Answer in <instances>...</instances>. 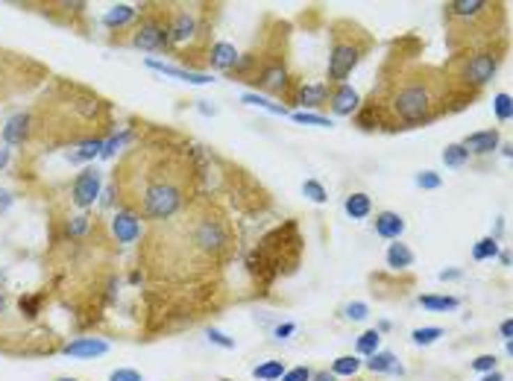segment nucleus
Returning <instances> with one entry per match:
<instances>
[{
  "label": "nucleus",
  "instance_id": "7ed1b4c3",
  "mask_svg": "<svg viewBox=\"0 0 513 381\" xmlns=\"http://www.w3.org/2000/svg\"><path fill=\"white\" fill-rule=\"evenodd\" d=\"M33 138H45L47 144H77V141L103 138L112 130L109 103L79 86L59 82L45 103L30 111Z\"/></svg>",
  "mask_w": 513,
  "mask_h": 381
},
{
  "label": "nucleus",
  "instance_id": "bb28decb",
  "mask_svg": "<svg viewBox=\"0 0 513 381\" xmlns=\"http://www.w3.org/2000/svg\"><path fill=\"white\" fill-rule=\"evenodd\" d=\"M358 370H361L358 355H340V358L332 364V375H355Z\"/></svg>",
  "mask_w": 513,
  "mask_h": 381
},
{
  "label": "nucleus",
  "instance_id": "f03ea898",
  "mask_svg": "<svg viewBox=\"0 0 513 381\" xmlns=\"http://www.w3.org/2000/svg\"><path fill=\"white\" fill-rule=\"evenodd\" d=\"M197 176L194 150L188 147H135L115 171V194H121V208L138 217L170 220L191 205Z\"/></svg>",
  "mask_w": 513,
  "mask_h": 381
},
{
  "label": "nucleus",
  "instance_id": "a19ab883",
  "mask_svg": "<svg viewBox=\"0 0 513 381\" xmlns=\"http://www.w3.org/2000/svg\"><path fill=\"white\" fill-rule=\"evenodd\" d=\"M293 332H296V326H293V322H284V326H276L273 337H276V341H284V337H291Z\"/></svg>",
  "mask_w": 513,
  "mask_h": 381
},
{
  "label": "nucleus",
  "instance_id": "c9c22d12",
  "mask_svg": "<svg viewBox=\"0 0 513 381\" xmlns=\"http://www.w3.org/2000/svg\"><path fill=\"white\" fill-rule=\"evenodd\" d=\"M417 185L422 191H434V188H440V176L434 171H422V173H417Z\"/></svg>",
  "mask_w": 513,
  "mask_h": 381
},
{
  "label": "nucleus",
  "instance_id": "473e14b6",
  "mask_svg": "<svg viewBox=\"0 0 513 381\" xmlns=\"http://www.w3.org/2000/svg\"><path fill=\"white\" fill-rule=\"evenodd\" d=\"M496 118L502 120V123H507L510 120V94L507 91H502V94H496Z\"/></svg>",
  "mask_w": 513,
  "mask_h": 381
},
{
  "label": "nucleus",
  "instance_id": "de8ad7c7",
  "mask_svg": "<svg viewBox=\"0 0 513 381\" xmlns=\"http://www.w3.org/2000/svg\"><path fill=\"white\" fill-rule=\"evenodd\" d=\"M6 162H9V150L0 147V167H6Z\"/></svg>",
  "mask_w": 513,
  "mask_h": 381
},
{
  "label": "nucleus",
  "instance_id": "412c9836",
  "mask_svg": "<svg viewBox=\"0 0 513 381\" xmlns=\"http://www.w3.org/2000/svg\"><path fill=\"white\" fill-rule=\"evenodd\" d=\"M411 264H414V252L408 249V244H399L396 241V244L388 247V267H390V270H396V273L399 270H408Z\"/></svg>",
  "mask_w": 513,
  "mask_h": 381
},
{
  "label": "nucleus",
  "instance_id": "e433bc0d",
  "mask_svg": "<svg viewBox=\"0 0 513 381\" xmlns=\"http://www.w3.org/2000/svg\"><path fill=\"white\" fill-rule=\"evenodd\" d=\"M473 370L475 373H493L496 370V355H478L473 361Z\"/></svg>",
  "mask_w": 513,
  "mask_h": 381
},
{
  "label": "nucleus",
  "instance_id": "4c0bfd02",
  "mask_svg": "<svg viewBox=\"0 0 513 381\" xmlns=\"http://www.w3.org/2000/svg\"><path fill=\"white\" fill-rule=\"evenodd\" d=\"M282 381H311V370L308 366H293V370H284Z\"/></svg>",
  "mask_w": 513,
  "mask_h": 381
},
{
  "label": "nucleus",
  "instance_id": "f704fd0d",
  "mask_svg": "<svg viewBox=\"0 0 513 381\" xmlns=\"http://www.w3.org/2000/svg\"><path fill=\"white\" fill-rule=\"evenodd\" d=\"M344 314H346L349 320H355V322H361V320L369 317V308H367L364 302H349V305L344 308Z\"/></svg>",
  "mask_w": 513,
  "mask_h": 381
},
{
  "label": "nucleus",
  "instance_id": "c03bdc74",
  "mask_svg": "<svg viewBox=\"0 0 513 381\" xmlns=\"http://www.w3.org/2000/svg\"><path fill=\"white\" fill-rule=\"evenodd\" d=\"M12 205V196H9V191H0V211H6Z\"/></svg>",
  "mask_w": 513,
  "mask_h": 381
},
{
  "label": "nucleus",
  "instance_id": "1a4fd4ad",
  "mask_svg": "<svg viewBox=\"0 0 513 381\" xmlns=\"http://www.w3.org/2000/svg\"><path fill=\"white\" fill-rule=\"evenodd\" d=\"M100 182H103V176H100L97 167H85V171L74 179V185H70V196H74V203L79 208L94 205V200L100 196Z\"/></svg>",
  "mask_w": 513,
  "mask_h": 381
},
{
  "label": "nucleus",
  "instance_id": "37998d69",
  "mask_svg": "<svg viewBox=\"0 0 513 381\" xmlns=\"http://www.w3.org/2000/svg\"><path fill=\"white\" fill-rule=\"evenodd\" d=\"M311 378H314V381H337V375L326 373V370H320V373H311Z\"/></svg>",
  "mask_w": 513,
  "mask_h": 381
},
{
  "label": "nucleus",
  "instance_id": "0eeeda50",
  "mask_svg": "<svg viewBox=\"0 0 513 381\" xmlns=\"http://www.w3.org/2000/svg\"><path fill=\"white\" fill-rule=\"evenodd\" d=\"M203 33H208L206 21L199 18V12L191 6H176L167 9V38L170 50H185L188 47L191 56H199V41Z\"/></svg>",
  "mask_w": 513,
  "mask_h": 381
},
{
  "label": "nucleus",
  "instance_id": "2f4dec72",
  "mask_svg": "<svg viewBox=\"0 0 513 381\" xmlns=\"http://www.w3.org/2000/svg\"><path fill=\"white\" fill-rule=\"evenodd\" d=\"M414 343L417 346H431L437 337H443V329H437V326H429V329H414Z\"/></svg>",
  "mask_w": 513,
  "mask_h": 381
},
{
  "label": "nucleus",
  "instance_id": "423d86ee",
  "mask_svg": "<svg viewBox=\"0 0 513 381\" xmlns=\"http://www.w3.org/2000/svg\"><path fill=\"white\" fill-rule=\"evenodd\" d=\"M498 65H502V50H475V53H454L446 74L461 82L466 88H484L496 77Z\"/></svg>",
  "mask_w": 513,
  "mask_h": 381
},
{
  "label": "nucleus",
  "instance_id": "9d476101",
  "mask_svg": "<svg viewBox=\"0 0 513 381\" xmlns=\"http://www.w3.org/2000/svg\"><path fill=\"white\" fill-rule=\"evenodd\" d=\"M26 141H33V120H30V111H18L3 126V144L24 147Z\"/></svg>",
  "mask_w": 513,
  "mask_h": 381
},
{
  "label": "nucleus",
  "instance_id": "a18cd8bd",
  "mask_svg": "<svg viewBox=\"0 0 513 381\" xmlns=\"http://www.w3.org/2000/svg\"><path fill=\"white\" fill-rule=\"evenodd\" d=\"M481 381H505V375L498 373V370H493V373H487V375H484Z\"/></svg>",
  "mask_w": 513,
  "mask_h": 381
},
{
  "label": "nucleus",
  "instance_id": "f8f14e48",
  "mask_svg": "<svg viewBox=\"0 0 513 381\" xmlns=\"http://www.w3.org/2000/svg\"><path fill=\"white\" fill-rule=\"evenodd\" d=\"M329 106L335 115H352V111H358L361 109V97H358V91H355L352 86H332V91H329Z\"/></svg>",
  "mask_w": 513,
  "mask_h": 381
},
{
  "label": "nucleus",
  "instance_id": "49530a36",
  "mask_svg": "<svg viewBox=\"0 0 513 381\" xmlns=\"http://www.w3.org/2000/svg\"><path fill=\"white\" fill-rule=\"evenodd\" d=\"M458 276H461V270H443V273H440V279H443V281L446 279H458Z\"/></svg>",
  "mask_w": 513,
  "mask_h": 381
},
{
  "label": "nucleus",
  "instance_id": "a211bd4d",
  "mask_svg": "<svg viewBox=\"0 0 513 381\" xmlns=\"http://www.w3.org/2000/svg\"><path fill=\"white\" fill-rule=\"evenodd\" d=\"M405 232V220L396 211H378L376 215V235L388 238V241H399V235Z\"/></svg>",
  "mask_w": 513,
  "mask_h": 381
},
{
  "label": "nucleus",
  "instance_id": "39448f33",
  "mask_svg": "<svg viewBox=\"0 0 513 381\" xmlns=\"http://www.w3.org/2000/svg\"><path fill=\"white\" fill-rule=\"evenodd\" d=\"M369 47H373V38L361 26H355L349 21H337L332 33V53H329V86H344V79L358 68V62L364 59V53Z\"/></svg>",
  "mask_w": 513,
  "mask_h": 381
},
{
  "label": "nucleus",
  "instance_id": "c85d7f7f",
  "mask_svg": "<svg viewBox=\"0 0 513 381\" xmlns=\"http://www.w3.org/2000/svg\"><path fill=\"white\" fill-rule=\"evenodd\" d=\"M443 162H446V167H464L469 162V153L464 150V144H449L443 150Z\"/></svg>",
  "mask_w": 513,
  "mask_h": 381
},
{
  "label": "nucleus",
  "instance_id": "cd10ccee",
  "mask_svg": "<svg viewBox=\"0 0 513 381\" xmlns=\"http://www.w3.org/2000/svg\"><path fill=\"white\" fill-rule=\"evenodd\" d=\"M496 256H498L496 238H481V241L473 247V258H475V261H490V258H496Z\"/></svg>",
  "mask_w": 513,
  "mask_h": 381
},
{
  "label": "nucleus",
  "instance_id": "6ab92c4d",
  "mask_svg": "<svg viewBox=\"0 0 513 381\" xmlns=\"http://www.w3.org/2000/svg\"><path fill=\"white\" fill-rule=\"evenodd\" d=\"M135 18H138V9L130 3H121V6H112L103 15V26L106 30H123V26L132 24Z\"/></svg>",
  "mask_w": 513,
  "mask_h": 381
},
{
  "label": "nucleus",
  "instance_id": "2eb2a0df",
  "mask_svg": "<svg viewBox=\"0 0 513 381\" xmlns=\"http://www.w3.org/2000/svg\"><path fill=\"white\" fill-rule=\"evenodd\" d=\"M147 68L159 70V74H164V77H176L182 82H191V86H206V82H211L208 74H199V70H191V68H174V65H164V62H155V59H147Z\"/></svg>",
  "mask_w": 513,
  "mask_h": 381
},
{
  "label": "nucleus",
  "instance_id": "aec40b11",
  "mask_svg": "<svg viewBox=\"0 0 513 381\" xmlns=\"http://www.w3.org/2000/svg\"><path fill=\"white\" fill-rule=\"evenodd\" d=\"M344 211L352 220H364V217H369V211H373V200H369L367 194H349L344 200Z\"/></svg>",
  "mask_w": 513,
  "mask_h": 381
},
{
  "label": "nucleus",
  "instance_id": "9b49d317",
  "mask_svg": "<svg viewBox=\"0 0 513 381\" xmlns=\"http://www.w3.org/2000/svg\"><path fill=\"white\" fill-rule=\"evenodd\" d=\"M112 232H115L118 244H135L141 238V217L132 215L130 208H121L115 217H112Z\"/></svg>",
  "mask_w": 513,
  "mask_h": 381
},
{
  "label": "nucleus",
  "instance_id": "79ce46f5",
  "mask_svg": "<svg viewBox=\"0 0 513 381\" xmlns=\"http://www.w3.org/2000/svg\"><path fill=\"white\" fill-rule=\"evenodd\" d=\"M498 332H502V337H505V341L510 343V334H513V322H510V320H505L502 326H498Z\"/></svg>",
  "mask_w": 513,
  "mask_h": 381
},
{
  "label": "nucleus",
  "instance_id": "f257e3e1",
  "mask_svg": "<svg viewBox=\"0 0 513 381\" xmlns=\"http://www.w3.org/2000/svg\"><path fill=\"white\" fill-rule=\"evenodd\" d=\"M478 91L454 82L443 68L402 62L393 77H384L373 97L358 109L361 130H414L446 111L469 106Z\"/></svg>",
  "mask_w": 513,
  "mask_h": 381
},
{
  "label": "nucleus",
  "instance_id": "f3484780",
  "mask_svg": "<svg viewBox=\"0 0 513 381\" xmlns=\"http://www.w3.org/2000/svg\"><path fill=\"white\" fill-rule=\"evenodd\" d=\"M329 91H332L329 82H317V86H299L293 91V100L299 106H317L320 109V106L329 103Z\"/></svg>",
  "mask_w": 513,
  "mask_h": 381
},
{
  "label": "nucleus",
  "instance_id": "09e8293b",
  "mask_svg": "<svg viewBox=\"0 0 513 381\" xmlns=\"http://www.w3.org/2000/svg\"><path fill=\"white\" fill-rule=\"evenodd\" d=\"M56 381H77V378H56Z\"/></svg>",
  "mask_w": 513,
  "mask_h": 381
},
{
  "label": "nucleus",
  "instance_id": "c756f323",
  "mask_svg": "<svg viewBox=\"0 0 513 381\" xmlns=\"http://www.w3.org/2000/svg\"><path fill=\"white\" fill-rule=\"evenodd\" d=\"M303 194L308 196L311 203H326V200H329V194H326V188L320 185L317 179H305L303 182Z\"/></svg>",
  "mask_w": 513,
  "mask_h": 381
},
{
  "label": "nucleus",
  "instance_id": "ddd939ff",
  "mask_svg": "<svg viewBox=\"0 0 513 381\" xmlns=\"http://www.w3.org/2000/svg\"><path fill=\"white\" fill-rule=\"evenodd\" d=\"M498 141H502L498 130H481V132L466 135L464 150L469 153V156H490V153L498 147Z\"/></svg>",
  "mask_w": 513,
  "mask_h": 381
},
{
  "label": "nucleus",
  "instance_id": "72a5a7b5",
  "mask_svg": "<svg viewBox=\"0 0 513 381\" xmlns=\"http://www.w3.org/2000/svg\"><path fill=\"white\" fill-rule=\"evenodd\" d=\"M293 120L296 123H311V126H332L329 118L323 115H311V111H293Z\"/></svg>",
  "mask_w": 513,
  "mask_h": 381
},
{
  "label": "nucleus",
  "instance_id": "4468645a",
  "mask_svg": "<svg viewBox=\"0 0 513 381\" xmlns=\"http://www.w3.org/2000/svg\"><path fill=\"white\" fill-rule=\"evenodd\" d=\"M62 352L70 358H97V355H106L109 343L100 341V337H79V341H70L68 346H62Z\"/></svg>",
  "mask_w": 513,
  "mask_h": 381
},
{
  "label": "nucleus",
  "instance_id": "dca6fc26",
  "mask_svg": "<svg viewBox=\"0 0 513 381\" xmlns=\"http://www.w3.org/2000/svg\"><path fill=\"white\" fill-rule=\"evenodd\" d=\"M206 62H208L211 68L226 70V74H229V70L235 68V62H238V50L229 45V41H217V45H211V47H208Z\"/></svg>",
  "mask_w": 513,
  "mask_h": 381
},
{
  "label": "nucleus",
  "instance_id": "393cba45",
  "mask_svg": "<svg viewBox=\"0 0 513 381\" xmlns=\"http://www.w3.org/2000/svg\"><path fill=\"white\" fill-rule=\"evenodd\" d=\"M284 375V364L282 361H264V364H259L252 370V378H259V381H279Z\"/></svg>",
  "mask_w": 513,
  "mask_h": 381
},
{
  "label": "nucleus",
  "instance_id": "a878e982",
  "mask_svg": "<svg viewBox=\"0 0 513 381\" xmlns=\"http://www.w3.org/2000/svg\"><path fill=\"white\" fill-rule=\"evenodd\" d=\"M103 141L106 138H94V141H85V144H79L77 153H70V162H89V159L100 156V153H103Z\"/></svg>",
  "mask_w": 513,
  "mask_h": 381
},
{
  "label": "nucleus",
  "instance_id": "20e7f679",
  "mask_svg": "<svg viewBox=\"0 0 513 381\" xmlns=\"http://www.w3.org/2000/svg\"><path fill=\"white\" fill-rule=\"evenodd\" d=\"M299 252H303V238H299V232H296V223H284V226H279V229L267 232L261 238V244L252 249L247 267L267 288L276 276L296 270Z\"/></svg>",
  "mask_w": 513,
  "mask_h": 381
},
{
  "label": "nucleus",
  "instance_id": "8fccbe9b",
  "mask_svg": "<svg viewBox=\"0 0 513 381\" xmlns=\"http://www.w3.org/2000/svg\"><path fill=\"white\" fill-rule=\"evenodd\" d=\"M220 381H229V378H220Z\"/></svg>",
  "mask_w": 513,
  "mask_h": 381
},
{
  "label": "nucleus",
  "instance_id": "58836bf2",
  "mask_svg": "<svg viewBox=\"0 0 513 381\" xmlns=\"http://www.w3.org/2000/svg\"><path fill=\"white\" fill-rule=\"evenodd\" d=\"M208 341L217 343V346H223V349H235V341H232V337H226V334L217 332V329H208Z\"/></svg>",
  "mask_w": 513,
  "mask_h": 381
},
{
  "label": "nucleus",
  "instance_id": "5701e85b",
  "mask_svg": "<svg viewBox=\"0 0 513 381\" xmlns=\"http://www.w3.org/2000/svg\"><path fill=\"white\" fill-rule=\"evenodd\" d=\"M420 305L429 311H454L461 305L458 296H420Z\"/></svg>",
  "mask_w": 513,
  "mask_h": 381
},
{
  "label": "nucleus",
  "instance_id": "6e6552de",
  "mask_svg": "<svg viewBox=\"0 0 513 381\" xmlns=\"http://www.w3.org/2000/svg\"><path fill=\"white\" fill-rule=\"evenodd\" d=\"M130 45L138 50H167V9H147L130 30Z\"/></svg>",
  "mask_w": 513,
  "mask_h": 381
},
{
  "label": "nucleus",
  "instance_id": "7c9ffc66",
  "mask_svg": "<svg viewBox=\"0 0 513 381\" xmlns=\"http://www.w3.org/2000/svg\"><path fill=\"white\" fill-rule=\"evenodd\" d=\"M244 103L261 106V109H267V111H273V115H288V109H284L282 103H270L267 97H259V94H244Z\"/></svg>",
  "mask_w": 513,
  "mask_h": 381
},
{
  "label": "nucleus",
  "instance_id": "4be33fe9",
  "mask_svg": "<svg viewBox=\"0 0 513 381\" xmlns=\"http://www.w3.org/2000/svg\"><path fill=\"white\" fill-rule=\"evenodd\" d=\"M367 370L369 373H402V366L396 364L393 352H376V355H369Z\"/></svg>",
  "mask_w": 513,
  "mask_h": 381
},
{
  "label": "nucleus",
  "instance_id": "ea45409f",
  "mask_svg": "<svg viewBox=\"0 0 513 381\" xmlns=\"http://www.w3.org/2000/svg\"><path fill=\"white\" fill-rule=\"evenodd\" d=\"M109 381H144V378H141V373L126 370V366H123V370H115V373H112Z\"/></svg>",
  "mask_w": 513,
  "mask_h": 381
},
{
  "label": "nucleus",
  "instance_id": "b1692460",
  "mask_svg": "<svg viewBox=\"0 0 513 381\" xmlns=\"http://www.w3.org/2000/svg\"><path fill=\"white\" fill-rule=\"evenodd\" d=\"M378 343H381V332L378 329H367L361 337H358V343H355V352H358V355H376L378 352Z\"/></svg>",
  "mask_w": 513,
  "mask_h": 381
}]
</instances>
